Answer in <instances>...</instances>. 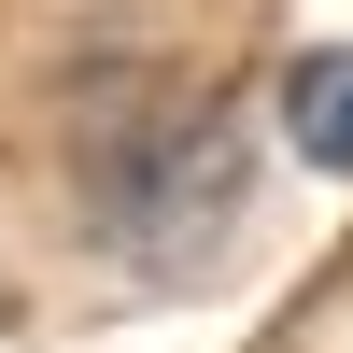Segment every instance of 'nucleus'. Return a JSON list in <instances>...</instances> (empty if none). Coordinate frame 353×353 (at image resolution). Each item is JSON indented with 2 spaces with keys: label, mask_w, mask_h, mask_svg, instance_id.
<instances>
[{
  "label": "nucleus",
  "mask_w": 353,
  "mask_h": 353,
  "mask_svg": "<svg viewBox=\"0 0 353 353\" xmlns=\"http://www.w3.org/2000/svg\"><path fill=\"white\" fill-rule=\"evenodd\" d=\"M85 226H99L128 269L198 283L241 226V128L212 99H113L85 128Z\"/></svg>",
  "instance_id": "f257e3e1"
},
{
  "label": "nucleus",
  "mask_w": 353,
  "mask_h": 353,
  "mask_svg": "<svg viewBox=\"0 0 353 353\" xmlns=\"http://www.w3.org/2000/svg\"><path fill=\"white\" fill-rule=\"evenodd\" d=\"M269 128L297 141L325 184H353V43H311V57H283V85H269Z\"/></svg>",
  "instance_id": "f03ea898"
}]
</instances>
